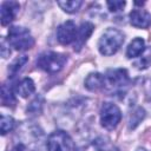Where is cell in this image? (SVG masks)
Returning a JSON list of instances; mask_svg holds the SVG:
<instances>
[{"label":"cell","instance_id":"cell-1","mask_svg":"<svg viewBox=\"0 0 151 151\" xmlns=\"http://www.w3.org/2000/svg\"><path fill=\"white\" fill-rule=\"evenodd\" d=\"M18 134L21 139V145H25L31 151H41L42 147L47 149V139L44 131L35 124H22L18 130Z\"/></svg>","mask_w":151,"mask_h":151},{"label":"cell","instance_id":"cell-2","mask_svg":"<svg viewBox=\"0 0 151 151\" xmlns=\"http://www.w3.org/2000/svg\"><path fill=\"white\" fill-rule=\"evenodd\" d=\"M124 42V33L117 28H107L99 38L98 50L103 55L114 54Z\"/></svg>","mask_w":151,"mask_h":151},{"label":"cell","instance_id":"cell-3","mask_svg":"<svg viewBox=\"0 0 151 151\" xmlns=\"http://www.w3.org/2000/svg\"><path fill=\"white\" fill-rule=\"evenodd\" d=\"M8 44L17 51H26L34 44L28 28L22 26H12L8 29Z\"/></svg>","mask_w":151,"mask_h":151},{"label":"cell","instance_id":"cell-4","mask_svg":"<svg viewBox=\"0 0 151 151\" xmlns=\"http://www.w3.org/2000/svg\"><path fill=\"white\" fill-rule=\"evenodd\" d=\"M66 61H67V57L65 54L53 51H47L38 57L37 66L47 73H57L64 67Z\"/></svg>","mask_w":151,"mask_h":151},{"label":"cell","instance_id":"cell-5","mask_svg":"<svg viewBox=\"0 0 151 151\" xmlns=\"http://www.w3.org/2000/svg\"><path fill=\"white\" fill-rule=\"evenodd\" d=\"M122 119L120 109L113 103H104L100 109V124L106 130H113Z\"/></svg>","mask_w":151,"mask_h":151},{"label":"cell","instance_id":"cell-6","mask_svg":"<svg viewBox=\"0 0 151 151\" xmlns=\"http://www.w3.org/2000/svg\"><path fill=\"white\" fill-rule=\"evenodd\" d=\"M74 144L72 138L65 131L58 130L47 138V151H73Z\"/></svg>","mask_w":151,"mask_h":151},{"label":"cell","instance_id":"cell-7","mask_svg":"<svg viewBox=\"0 0 151 151\" xmlns=\"http://www.w3.org/2000/svg\"><path fill=\"white\" fill-rule=\"evenodd\" d=\"M130 81L129 73L125 68H114L107 71L105 74V86L107 85L114 91L122 90L125 87Z\"/></svg>","mask_w":151,"mask_h":151},{"label":"cell","instance_id":"cell-8","mask_svg":"<svg viewBox=\"0 0 151 151\" xmlns=\"http://www.w3.org/2000/svg\"><path fill=\"white\" fill-rule=\"evenodd\" d=\"M77 32H78V28L72 20L65 21L57 28V39L60 44L68 45L71 42H74Z\"/></svg>","mask_w":151,"mask_h":151},{"label":"cell","instance_id":"cell-9","mask_svg":"<svg viewBox=\"0 0 151 151\" xmlns=\"http://www.w3.org/2000/svg\"><path fill=\"white\" fill-rule=\"evenodd\" d=\"M20 9V5L17 1H4L1 4L0 8V15H1V25L6 26L9 22L14 20L18 12Z\"/></svg>","mask_w":151,"mask_h":151},{"label":"cell","instance_id":"cell-10","mask_svg":"<svg viewBox=\"0 0 151 151\" xmlns=\"http://www.w3.org/2000/svg\"><path fill=\"white\" fill-rule=\"evenodd\" d=\"M130 22L137 28H147L151 25V14L142 8H134L130 12Z\"/></svg>","mask_w":151,"mask_h":151},{"label":"cell","instance_id":"cell-11","mask_svg":"<svg viewBox=\"0 0 151 151\" xmlns=\"http://www.w3.org/2000/svg\"><path fill=\"white\" fill-rule=\"evenodd\" d=\"M93 28H94L93 24L88 22V21H85L79 26L78 32H77V37H76V40H74V50L76 51H79L84 46V44L87 41L90 35L92 34Z\"/></svg>","mask_w":151,"mask_h":151},{"label":"cell","instance_id":"cell-12","mask_svg":"<svg viewBox=\"0 0 151 151\" xmlns=\"http://www.w3.org/2000/svg\"><path fill=\"white\" fill-rule=\"evenodd\" d=\"M84 84L88 91H98V90L105 87V76H103L101 73H98V72L90 73L86 77Z\"/></svg>","mask_w":151,"mask_h":151},{"label":"cell","instance_id":"cell-13","mask_svg":"<svg viewBox=\"0 0 151 151\" xmlns=\"http://www.w3.org/2000/svg\"><path fill=\"white\" fill-rule=\"evenodd\" d=\"M145 51V41L143 38H134L127 46L126 48V57L132 59V58H137L140 54H143Z\"/></svg>","mask_w":151,"mask_h":151},{"label":"cell","instance_id":"cell-14","mask_svg":"<svg viewBox=\"0 0 151 151\" xmlns=\"http://www.w3.org/2000/svg\"><path fill=\"white\" fill-rule=\"evenodd\" d=\"M35 90L34 86V81L31 78H22L17 85H15V93L19 94L22 98H27L28 96H31Z\"/></svg>","mask_w":151,"mask_h":151},{"label":"cell","instance_id":"cell-15","mask_svg":"<svg viewBox=\"0 0 151 151\" xmlns=\"http://www.w3.org/2000/svg\"><path fill=\"white\" fill-rule=\"evenodd\" d=\"M93 145L98 151H118V149L113 144V142L106 136L97 137L93 142Z\"/></svg>","mask_w":151,"mask_h":151},{"label":"cell","instance_id":"cell-16","mask_svg":"<svg viewBox=\"0 0 151 151\" xmlns=\"http://www.w3.org/2000/svg\"><path fill=\"white\" fill-rule=\"evenodd\" d=\"M59 7L66 12V13H76L79 11L80 6L83 5V1L80 0H66V1H58Z\"/></svg>","mask_w":151,"mask_h":151},{"label":"cell","instance_id":"cell-17","mask_svg":"<svg viewBox=\"0 0 151 151\" xmlns=\"http://www.w3.org/2000/svg\"><path fill=\"white\" fill-rule=\"evenodd\" d=\"M27 60H28V57L27 55H20L18 58H15L12 61V64L9 65V67H8V72L11 74V77H14L22 68V66L27 63Z\"/></svg>","mask_w":151,"mask_h":151},{"label":"cell","instance_id":"cell-18","mask_svg":"<svg viewBox=\"0 0 151 151\" xmlns=\"http://www.w3.org/2000/svg\"><path fill=\"white\" fill-rule=\"evenodd\" d=\"M145 117V110L143 107H137L130 116V120H129V127L130 129H134L139 125V123L144 119Z\"/></svg>","mask_w":151,"mask_h":151},{"label":"cell","instance_id":"cell-19","mask_svg":"<svg viewBox=\"0 0 151 151\" xmlns=\"http://www.w3.org/2000/svg\"><path fill=\"white\" fill-rule=\"evenodd\" d=\"M1 100L2 104L5 106H14L15 104V97L13 94V91L11 90V87L4 85L2 90H1Z\"/></svg>","mask_w":151,"mask_h":151},{"label":"cell","instance_id":"cell-20","mask_svg":"<svg viewBox=\"0 0 151 151\" xmlns=\"http://www.w3.org/2000/svg\"><path fill=\"white\" fill-rule=\"evenodd\" d=\"M14 119L11 116H1V122H0V126H1V134L5 136L7 132L12 131L14 127Z\"/></svg>","mask_w":151,"mask_h":151},{"label":"cell","instance_id":"cell-21","mask_svg":"<svg viewBox=\"0 0 151 151\" xmlns=\"http://www.w3.org/2000/svg\"><path fill=\"white\" fill-rule=\"evenodd\" d=\"M42 104H44V100L40 96L35 97L31 104L28 105L27 107V113H31V114H39L41 112V109H42Z\"/></svg>","mask_w":151,"mask_h":151},{"label":"cell","instance_id":"cell-22","mask_svg":"<svg viewBox=\"0 0 151 151\" xmlns=\"http://www.w3.org/2000/svg\"><path fill=\"white\" fill-rule=\"evenodd\" d=\"M150 65H151V50L146 51L145 54L142 55V58L134 63V66H136L137 68H139V70L147 68Z\"/></svg>","mask_w":151,"mask_h":151},{"label":"cell","instance_id":"cell-23","mask_svg":"<svg viewBox=\"0 0 151 151\" xmlns=\"http://www.w3.org/2000/svg\"><path fill=\"white\" fill-rule=\"evenodd\" d=\"M106 5H107V7H109V9L111 12L116 13V12H120L125 7L126 2L125 1H120V0H113V1H107Z\"/></svg>","mask_w":151,"mask_h":151},{"label":"cell","instance_id":"cell-24","mask_svg":"<svg viewBox=\"0 0 151 151\" xmlns=\"http://www.w3.org/2000/svg\"><path fill=\"white\" fill-rule=\"evenodd\" d=\"M7 47H9V45L7 46L6 40L2 39V40H1V55H2V58H7V57L11 54V50L7 48Z\"/></svg>","mask_w":151,"mask_h":151},{"label":"cell","instance_id":"cell-25","mask_svg":"<svg viewBox=\"0 0 151 151\" xmlns=\"http://www.w3.org/2000/svg\"><path fill=\"white\" fill-rule=\"evenodd\" d=\"M73 151H98L96 147H94V145L92 144V145H87V146H83V147H80V149H76V150H73Z\"/></svg>","mask_w":151,"mask_h":151},{"label":"cell","instance_id":"cell-26","mask_svg":"<svg viewBox=\"0 0 151 151\" xmlns=\"http://www.w3.org/2000/svg\"><path fill=\"white\" fill-rule=\"evenodd\" d=\"M11 151H25V149H24V145H21V144H19V145H17V146H14Z\"/></svg>","mask_w":151,"mask_h":151},{"label":"cell","instance_id":"cell-27","mask_svg":"<svg viewBox=\"0 0 151 151\" xmlns=\"http://www.w3.org/2000/svg\"><path fill=\"white\" fill-rule=\"evenodd\" d=\"M149 96L151 97V80H150V84H149Z\"/></svg>","mask_w":151,"mask_h":151},{"label":"cell","instance_id":"cell-28","mask_svg":"<svg viewBox=\"0 0 151 151\" xmlns=\"http://www.w3.org/2000/svg\"><path fill=\"white\" fill-rule=\"evenodd\" d=\"M136 151H147L146 149H144V147H139V149H137Z\"/></svg>","mask_w":151,"mask_h":151}]
</instances>
